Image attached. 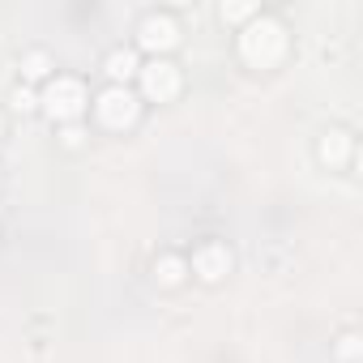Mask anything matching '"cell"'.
<instances>
[{
    "mask_svg": "<svg viewBox=\"0 0 363 363\" xmlns=\"http://www.w3.org/2000/svg\"><path fill=\"white\" fill-rule=\"evenodd\" d=\"M99 111H103L111 124H120V111H124V120L133 116V94H128V90H107V94L99 99Z\"/></svg>",
    "mask_w": 363,
    "mask_h": 363,
    "instance_id": "obj_1",
    "label": "cell"
},
{
    "mask_svg": "<svg viewBox=\"0 0 363 363\" xmlns=\"http://www.w3.org/2000/svg\"><path fill=\"white\" fill-rule=\"evenodd\" d=\"M145 86L158 94V86L162 90H171L175 86V73H171V65H150V73H145Z\"/></svg>",
    "mask_w": 363,
    "mask_h": 363,
    "instance_id": "obj_2",
    "label": "cell"
},
{
    "mask_svg": "<svg viewBox=\"0 0 363 363\" xmlns=\"http://www.w3.org/2000/svg\"><path fill=\"white\" fill-rule=\"evenodd\" d=\"M111 73H116V77H120V73L128 77V73H133V52H116V56H111Z\"/></svg>",
    "mask_w": 363,
    "mask_h": 363,
    "instance_id": "obj_3",
    "label": "cell"
}]
</instances>
